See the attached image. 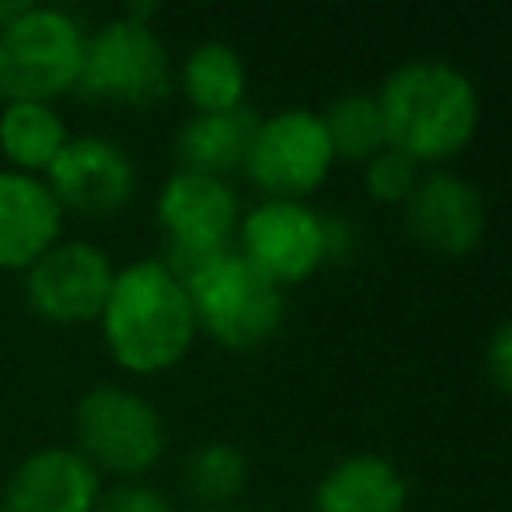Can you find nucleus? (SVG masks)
<instances>
[{"mask_svg":"<svg viewBox=\"0 0 512 512\" xmlns=\"http://www.w3.org/2000/svg\"><path fill=\"white\" fill-rule=\"evenodd\" d=\"M384 124V144L420 160H448L460 152L480 120L472 80L436 56L396 64L372 92Z\"/></svg>","mask_w":512,"mask_h":512,"instance_id":"obj_1","label":"nucleus"},{"mask_svg":"<svg viewBox=\"0 0 512 512\" xmlns=\"http://www.w3.org/2000/svg\"><path fill=\"white\" fill-rule=\"evenodd\" d=\"M416 180H420L416 160L404 156V152H396V148H388V144L364 164V188L380 204H404L408 192L416 188Z\"/></svg>","mask_w":512,"mask_h":512,"instance_id":"obj_21","label":"nucleus"},{"mask_svg":"<svg viewBox=\"0 0 512 512\" xmlns=\"http://www.w3.org/2000/svg\"><path fill=\"white\" fill-rule=\"evenodd\" d=\"M244 480H248V456L228 440H208L192 448L184 460V488L208 508H224L228 500H236Z\"/></svg>","mask_w":512,"mask_h":512,"instance_id":"obj_20","label":"nucleus"},{"mask_svg":"<svg viewBox=\"0 0 512 512\" xmlns=\"http://www.w3.org/2000/svg\"><path fill=\"white\" fill-rule=\"evenodd\" d=\"M332 160H356L368 164L384 148V124L372 92H340L324 112H320Z\"/></svg>","mask_w":512,"mask_h":512,"instance_id":"obj_19","label":"nucleus"},{"mask_svg":"<svg viewBox=\"0 0 512 512\" xmlns=\"http://www.w3.org/2000/svg\"><path fill=\"white\" fill-rule=\"evenodd\" d=\"M44 172L60 212L72 208L80 216H112L136 192V164L108 136H68Z\"/></svg>","mask_w":512,"mask_h":512,"instance_id":"obj_11","label":"nucleus"},{"mask_svg":"<svg viewBox=\"0 0 512 512\" xmlns=\"http://www.w3.org/2000/svg\"><path fill=\"white\" fill-rule=\"evenodd\" d=\"M76 452L104 472L144 476L164 456V420L132 388L96 384L76 404Z\"/></svg>","mask_w":512,"mask_h":512,"instance_id":"obj_6","label":"nucleus"},{"mask_svg":"<svg viewBox=\"0 0 512 512\" xmlns=\"http://www.w3.org/2000/svg\"><path fill=\"white\" fill-rule=\"evenodd\" d=\"M400 208L404 232L436 256H464L484 236V196L460 172L436 168L420 176Z\"/></svg>","mask_w":512,"mask_h":512,"instance_id":"obj_12","label":"nucleus"},{"mask_svg":"<svg viewBox=\"0 0 512 512\" xmlns=\"http://www.w3.org/2000/svg\"><path fill=\"white\" fill-rule=\"evenodd\" d=\"M156 220L168 236V256L160 264L180 268L228 248L240 224V204L228 180L176 168L156 196Z\"/></svg>","mask_w":512,"mask_h":512,"instance_id":"obj_9","label":"nucleus"},{"mask_svg":"<svg viewBox=\"0 0 512 512\" xmlns=\"http://www.w3.org/2000/svg\"><path fill=\"white\" fill-rule=\"evenodd\" d=\"M100 476L76 448L24 456L0 492V512H96Z\"/></svg>","mask_w":512,"mask_h":512,"instance_id":"obj_13","label":"nucleus"},{"mask_svg":"<svg viewBox=\"0 0 512 512\" xmlns=\"http://www.w3.org/2000/svg\"><path fill=\"white\" fill-rule=\"evenodd\" d=\"M96 512H168V500L148 484H116L96 500Z\"/></svg>","mask_w":512,"mask_h":512,"instance_id":"obj_22","label":"nucleus"},{"mask_svg":"<svg viewBox=\"0 0 512 512\" xmlns=\"http://www.w3.org/2000/svg\"><path fill=\"white\" fill-rule=\"evenodd\" d=\"M60 204L28 172H0V268L28 272L60 240Z\"/></svg>","mask_w":512,"mask_h":512,"instance_id":"obj_14","label":"nucleus"},{"mask_svg":"<svg viewBox=\"0 0 512 512\" xmlns=\"http://www.w3.org/2000/svg\"><path fill=\"white\" fill-rule=\"evenodd\" d=\"M332 168V148L312 108H284L256 120L244 176L264 192V200H300L324 184Z\"/></svg>","mask_w":512,"mask_h":512,"instance_id":"obj_7","label":"nucleus"},{"mask_svg":"<svg viewBox=\"0 0 512 512\" xmlns=\"http://www.w3.org/2000/svg\"><path fill=\"white\" fill-rule=\"evenodd\" d=\"M108 288H112L108 252L88 240H56L24 272V300L48 324L100 320Z\"/></svg>","mask_w":512,"mask_h":512,"instance_id":"obj_10","label":"nucleus"},{"mask_svg":"<svg viewBox=\"0 0 512 512\" xmlns=\"http://www.w3.org/2000/svg\"><path fill=\"white\" fill-rule=\"evenodd\" d=\"M236 236H240V256L276 288L308 280L328 260L324 212L308 208L304 200L252 204L240 216Z\"/></svg>","mask_w":512,"mask_h":512,"instance_id":"obj_8","label":"nucleus"},{"mask_svg":"<svg viewBox=\"0 0 512 512\" xmlns=\"http://www.w3.org/2000/svg\"><path fill=\"white\" fill-rule=\"evenodd\" d=\"M256 132V112L252 108H232V112H196L176 128V160L180 172H200L224 180L228 172L244 168L248 144Z\"/></svg>","mask_w":512,"mask_h":512,"instance_id":"obj_16","label":"nucleus"},{"mask_svg":"<svg viewBox=\"0 0 512 512\" xmlns=\"http://www.w3.org/2000/svg\"><path fill=\"white\" fill-rule=\"evenodd\" d=\"M100 328L112 360L136 376L180 364L196 336L188 292L160 260H136L112 272Z\"/></svg>","mask_w":512,"mask_h":512,"instance_id":"obj_2","label":"nucleus"},{"mask_svg":"<svg viewBox=\"0 0 512 512\" xmlns=\"http://www.w3.org/2000/svg\"><path fill=\"white\" fill-rule=\"evenodd\" d=\"M84 56V28L64 8L28 4L0 24V100L52 104L76 84Z\"/></svg>","mask_w":512,"mask_h":512,"instance_id":"obj_5","label":"nucleus"},{"mask_svg":"<svg viewBox=\"0 0 512 512\" xmlns=\"http://www.w3.org/2000/svg\"><path fill=\"white\" fill-rule=\"evenodd\" d=\"M72 92L88 104L152 108L172 92V60L152 24L112 16L84 36V56Z\"/></svg>","mask_w":512,"mask_h":512,"instance_id":"obj_4","label":"nucleus"},{"mask_svg":"<svg viewBox=\"0 0 512 512\" xmlns=\"http://www.w3.org/2000/svg\"><path fill=\"white\" fill-rule=\"evenodd\" d=\"M216 512H240V508H216Z\"/></svg>","mask_w":512,"mask_h":512,"instance_id":"obj_24","label":"nucleus"},{"mask_svg":"<svg viewBox=\"0 0 512 512\" xmlns=\"http://www.w3.org/2000/svg\"><path fill=\"white\" fill-rule=\"evenodd\" d=\"M68 144L64 116L52 104L20 100L0 108V152L12 160V172H44L56 152Z\"/></svg>","mask_w":512,"mask_h":512,"instance_id":"obj_18","label":"nucleus"},{"mask_svg":"<svg viewBox=\"0 0 512 512\" xmlns=\"http://www.w3.org/2000/svg\"><path fill=\"white\" fill-rule=\"evenodd\" d=\"M248 72L232 44L204 40L180 64V92L196 112H232L244 104Z\"/></svg>","mask_w":512,"mask_h":512,"instance_id":"obj_17","label":"nucleus"},{"mask_svg":"<svg viewBox=\"0 0 512 512\" xmlns=\"http://www.w3.org/2000/svg\"><path fill=\"white\" fill-rule=\"evenodd\" d=\"M168 272L184 284L196 328H204L228 352H252L276 336L284 320V292L240 252L224 248Z\"/></svg>","mask_w":512,"mask_h":512,"instance_id":"obj_3","label":"nucleus"},{"mask_svg":"<svg viewBox=\"0 0 512 512\" xmlns=\"http://www.w3.org/2000/svg\"><path fill=\"white\" fill-rule=\"evenodd\" d=\"M484 376H488V384L500 392V396H508V388H512V328L500 320L496 328H492V336H488V348H484Z\"/></svg>","mask_w":512,"mask_h":512,"instance_id":"obj_23","label":"nucleus"},{"mask_svg":"<svg viewBox=\"0 0 512 512\" xmlns=\"http://www.w3.org/2000/svg\"><path fill=\"white\" fill-rule=\"evenodd\" d=\"M408 504V480L404 472L376 456V452H352L336 460L312 496L316 512H404Z\"/></svg>","mask_w":512,"mask_h":512,"instance_id":"obj_15","label":"nucleus"}]
</instances>
